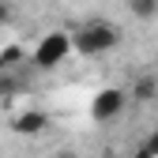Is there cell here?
Instances as JSON below:
<instances>
[{
	"label": "cell",
	"mask_w": 158,
	"mask_h": 158,
	"mask_svg": "<svg viewBox=\"0 0 158 158\" xmlns=\"http://www.w3.org/2000/svg\"><path fill=\"white\" fill-rule=\"evenodd\" d=\"M117 42H121L117 27L102 23V19H90V23H83V27L75 30V38H72V49H79L83 56H102V53H109Z\"/></svg>",
	"instance_id": "6da1fadb"
},
{
	"label": "cell",
	"mask_w": 158,
	"mask_h": 158,
	"mask_svg": "<svg viewBox=\"0 0 158 158\" xmlns=\"http://www.w3.org/2000/svg\"><path fill=\"white\" fill-rule=\"evenodd\" d=\"M68 53H72V38H68L64 30H53V34H45L42 42H38V49H34V64H38V68H56Z\"/></svg>",
	"instance_id": "7a4b0ae2"
},
{
	"label": "cell",
	"mask_w": 158,
	"mask_h": 158,
	"mask_svg": "<svg viewBox=\"0 0 158 158\" xmlns=\"http://www.w3.org/2000/svg\"><path fill=\"white\" fill-rule=\"evenodd\" d=\"M90 113H94V121H113V117H121L124 113V90H98L94 94V102H90Z\"/></svg>",
	"instance_id": "3957f363"
},
{
	"label": "cell",
	"mask_w": 158,
	"mask_h": 158,
	"mask_svg": "<svg viewBox=\"0 0 158 158\" xmlns=\"http://www.w3.org/2000/svg\"><path fill=\"white\" fill-rule=\"evenodd\" d=\"M11 128H15L19 135H27V139H30V135H42V132L49 128V113H45V109H23V113L11 121Z\"/></svg>",
	"instance_id": "277c9868"
},
{
	"label": "cell",
	"mask_w": 158,
	"mask_h": 158,
	"mask_svg": "<svg viewBox=\"0 0 158 158\" xmlns=\"http://www.w3.org/2000/svg\"><path fill=\"white\" fill-rule=\"evenodd\" d=\"M132 98L135 102H151V98H158V79L154 75H139L132 87Z\"/></svg>",
	"instance_id": "5b68a950"
},
{
	"label": "cell",
	"mask_w": 158,
	"mask_h": 158,
	"mask_svg": "<svg viewBox=\"0 0 158 158\" xmlns=\"http://www.w3.org/2000/svg\"><path fill=\"white\" fill-rule=\"evenodd\" d=\"M128 8L135 19H154L158 15V0H128Z\"/></svg>",
	"instance_id": "8992f818"
},
{
	"label": "cell",
	"mask_w": 158,
	"mask_h": 158,
	"mask_svg": "<svg viewBox=\"0 0 158 158\" xmlns=\"http://www.w3.org/2000/svg\"><path fill=\"white\" fill-rule=\"evenodd\" d=\"M132 158H158V132H151L147 139H143V147L135 151Z\"/></svg>",
	"instance_id": "52a82bcc"
},
{
	"label": "cell",
	"mask_w": 158,
	"mask_h": 158,
	"mask_svg": "<svg viewBox=\"0 0 158 158\" xmlns=\"http://www.w3.org/2000/svg\"><path fill=\"white\" fill-rule=\"evenodd\" d=\"M8 19H11V8L4 4V0H0V27H4V23H8Z\"/></svg>",
	"instance_id": "ba28073f"
},
{
	"label": "cell",
	"mask_w": 158,
	"mask_h": 158,
	"mask_svg": "<svg viewBox=\"0 0 158 158\" xmlns=\"http://www.w3.org/2000/svg\"><path fill=\"white\" fill-rule=\"evenodd\" d=\"M56 158H79V154H72V151H60V154H56Z\"/></svg>",
	"instance_id": "9c48e42d"
}]
</instances>
